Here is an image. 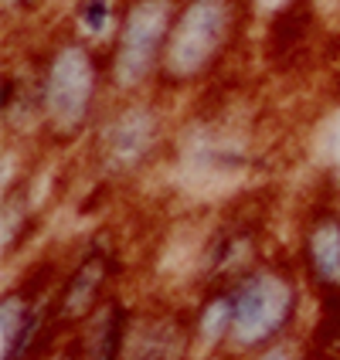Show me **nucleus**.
I'll use <instances>...</instances> for the list:
<instances>
[{"label": "nucleus", "mask_w": 340, "mask_h": 360, "mask_svg": "<svg viewBox=\"0 0 340 360\" xmlns=\"http://www.w3.org/2000/svg\"><path fill=\"white\" fill-rule=\"evenodd\" d=\"M27 61L38 89V146L55 153L82 146L113 99L106 48L68 24L38 41Z\"/></svg>", "instance_id": "nucleus-1"}, {"label": "nucleus", "mask_w": 340, "mask_h": 360, "mask_svg": "<svg viewBox=\"0 0 340 360\" xmlns=\"http://www.w3.org/2000/svg\"><path fill=\"white\" fill-rule=\"evenodd\" d=\"M252 27V0H180L163 51L157 96L170 105L228 72Z\"/></svg>", "instance_id": "nucleus-2"}, {"label": "nucleus", "mask_w": 340, "mask_h": 360, "mask_svg": "<svg viewBox=\"0 0 340 360\" xmlns=\"http://www.w3.org/2000/svg\"><path fill=\"white\" fill-rule=\"evenodd\" d=\"M313 296L289 248H272L265 259L232 282V340L228 360H245L272 343L306 333Z\"/></svg>", "instance_id": "nucleus-3"}, {"label": "nucleus", "mask_w": 340, "mask_h": 360, "mask_svg": "<svg viewBox=\"0 0 340 360\" xmlns=\"http://www.w3.org/2000/svg\"><path fill=\"white\" fill-rule=\"evenodd\" d=\"M170 102L157 92L133 99H109L92 136L85 140V157L92 177L102 187H126L160 167L170 153Z\"/></svg>", "instance_id": "nucleus-4"}, {"label": "nucleus", "mask_w": 340, "mask_h": 360, "mask_svg": "<svg viewBox=\"0 0 340 360\" xmlns=\"http://www.w3.org/2000/svg\"><path fill=\"white\" fill-rule=\"evenodd\" d=\"M180 0H122L116 31L106 44L109 96H150L160 79L163 51Z\"/></svg>", "instance_id": "nucleus-5"}, {"label": "nucleus", "mask_w": 340, "mask_h": 360, "mask_svg": "<svg viewBox=\"0 0 340 360\" xmlns=\"http://www.w3.org/2000/svg\"><path fill=\"white\" fill-rule=\"evenodd\" d=\"M269 252V214L262 200L241 198L235 204H225V211L208 224L204 238L194 248L187 300L204 285H232Z\"/></svg>", "instance_id": "nucleus-6"}, {"label": "nucleus", "mask_w": 340, "mask_h": 360, "mask_svg": "<svg viewBox=\"0 0 340 360\" xmlns=\"http://www.w3.org/2000/svg\"><path fill=\"white\" fill-rule=\"evenodd\" d=\"M126 255L109 231H92L79 245H72L61 262V276L55 285V323L65 337H72L99 306L122 292Z\"/></svg>", "instance_id": "nucleus-7"}, {"label": "nucleus", "mask_w": 340, "mask_h": 360, "mask_svg": "<svg viewBox=\"0 0 340 360\" xmlns=\"http://www.w3.org/2000/svg\"><path fill=\"white\" fill-rule=\"evenodd\" d=\"M174 170L194 187L228 184V180L248 170L252 150L248 133L232 126V120H218L215 112H204L198 120H187L184 126H174L170 153Z\"/></svg>", "instance_id": "nucleus-8"}, {"label": "nucleus", "mask_w": 340, "mask_h": 360, "mask_svg": "<svg viewBox=\"0 0 340 360\" xmlns=\"http://www.w3.org/2000/svg\"><path fill=\"white\" fill-rule=\"evenodd\" d=\"M289 255L313 300L340 296V191L323 187L300 204Z\"/></svg>", "instance_id": "nucleus-9"}, {"label": "nucleus", "mask_w": 340, "mask_h": 360, "mask_svg": "<svg viewBox=\"0 0 340 360\" xmlns=\"http://www.w3.org/2000/svg\"><path fill=\"white\" fill-rule=\"evenodd\" d=\"M122 360H198L187 296L153 292L137 300Z\"/></svg>", "instance_id": "nucleus-10"}, {"label": "nucleus", "mask_w": 340, "mask_h": 360, "mask_svg": "<svg viewBox=\"0 0 340 360\" xmlns=\"http://www.w3.org/2000/svg\"><path fill=\"white\" fill-rule=\"evenodd\" d=\"M317 0H282L262 31V61L272 72H296L317 41Z\"/></svg>", "instance_id": "nucleus-11"}, {"label": "nucleus", "mask_w": 340, "mask_h": 360, "mask_svg": "<svg viewBox=\"0 0 340 360\" xmlns=\"http://www.w3.org/2000/svg\"><path fill=\"white\" fill-rule=\"evenodd\" d=\"M133 313H137V300L126 289L116 292L106 306H99L72 333L82 360H122L126 340H130V326H133Z\"/></svg>", "instance_id": "nucleus-12"}, {"label": "nucleus", "mask_w": 340, "mask_h": 360, "mask_svg": "<svg viewBox=\"0 0 340 360\" xmlns=\"http://www.w3.org/2000/svg\"><path fill=\"white\" fill-rule=\"evenodd\" d=\"M191 337L198 360H228L232 340V285H204L191 300Z\"/></svg>", "instance_id": "nucleus-13"}, {"label": "nucleus", "mask_w": 340, "mask_h": 360, "mask_svg": "<svg viewBox=\"0 0 340 360\" xmlns=\"http://www.w3.org/2000/svg\"><path fill=\"white\" fill-rule=\"evenodd\" d=\"M38 204L31 198L27 180H14V187H4V207H0V255L11 262L24 252V245L38 231Z\"/></svg>", "instance_id": "nucleus-14"}, {"label": "nucleus", "mask_w": 340, "mask_h": 360, "mask_svg": "<svg viewBox=\"0 0 340 360\" xmlns=\"http://www.w3.org/2000/svg\"><path fill=\"white\" fill-rule=\"evenodd\" d=\"M116 20H120L116 0H75L72 4V27L92 44H99V41L109 44L113 31H116Z\"/></svg>", "instance_id": "nucleus-15"}, {"label": "nucleus", "mask_w": 340, "mask_h": 360, "mask_svg": "<svg viewBox=\"0 0 340 360\" xmlns=\"http://www.w3.org/2000/svg\"><path fill=\"white\" fill-rule=\"evenodd\" d=\"M306 337L317 347V354L340 360V296L313 300V316L306 326Z\"/></svg>", "instance_id": "nucleus-16"}, {"label": "nucleus", "mask_w": 340, "mask_h": 360, "mask_svg": "<svg viewBox=\"0 0 340 360\" xmlns=\"http://www.w3.org/2000/svg\"><path fill=\"white\" fill-rule=\"evenodd\" d=\"M245 360H320V354H317V347L310 343L306 333H296V337H286V340L272 343V347H265V350Z\"/></svg>", "instance_id": "nucleus-17"}, {"label": "nucleus", "mask_w": 340, "mask_h": 360, "mask_svg": "<svg viewBox=\"0 0 340 360\" xmlns=\"http://www.w3.org/2000/svg\"><path fill=\"white\" fill-rule=\"evenodd\" d=\"M51 0H7V14L14 18H38Z\"/></svg>", "instance_id": "nucleus-18"}, {"label": "nucleus", "mask_w": 340, "mask_h": 360, "mask_svg": "<svg viewBox=\"0 0 340 360\" xmlns=\"http://www.w3.org/2000/svg\"><path fill=\"white\" fill-rule=\"evenodd\" d=\"M51 360H82V354H79V347H75V340L68 337V340H65L58 350L51 354Z\"/></svg>", "instance_id": "nucleus-19"}, {"label": "nucleus", "mask_w": 340, "mask_h": 360, "mask_svg": "<svg viewBox=\"0 0 340 360\" xmlns=\"http://www.w3.org/2000/svg\"><path fill=\"white\" fill-rule=\"evenodd\" d=\"M320 360H334V357H323V354H320Z\"/></svg>", "instance_id": "nucleus-20"}]
</instances>
